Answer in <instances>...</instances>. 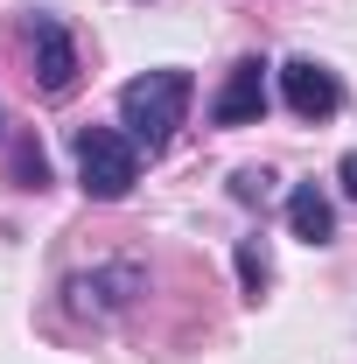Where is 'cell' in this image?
<instances>
[{"mask_svg": "<svg viewBox=\"0 0 357 364\" xmlns=\"http://www.w3.org/2000/svg\"><path fill=\"white\" fill-rule=\"evenodd\" d=\"M267 189H273V176H267V168H238V176H231V196H238V203H260Z\"/></svg>", "mask_w": 357, "mask_h": 364, "instance_id": "10", "label": "cell"}, {"mask_svg": "<svg viewBox=\"0 0 357 364\" xmlns=\"http://www.w3.org/2000/svg\"><path fill=\"white\" fill-rule=\"evenodd\" d=\"M280 98H287V112L294 119H336L343 112V77L329 70V63H315V56H294V63H280Z\"/></svg>", "mask_w": 357, "mask_h": 364, "instance_id": "3", "label": "cell"}, {"mask_svg": "<svg viewBox=\"0 0 357 364\" xmlns=\"http://www.w3.org/2000/svg\"><path fill=\"white\" fill-rule=\"evenodd\" d=\"M140 294V267H105V273H78L70 280V309L78 316H119Z\"/></svg>", "mask_w": 357, "mask_h": 364, "instance_id": "6", "label": "cell"}, {"mask_svg": "<svg viewBox=\"0 0 357 364\" xmlns=\"http://www.w3.org/2000/svg\"><path fill=\"white\" fill-rule=\"evenodd\" d=\"M238 280H245V301H260V294H267L273 267H267V245H260V238H238Z\"/></svg>", "mask_w": 357, "mask_h": 364, "instance_id": "8", "label": "cell"}, {"mask_svg": "<svg viewBox=\"0 0 357 364\" xmlns=\"http://www.w3.org/2000/svg\"><path fill=\"white\" fill-rule=\"evenodd\" d=\"M287 231H294L302 245H329V238H336V210H329V196H322L315 182H302V189L287 196Z\"/></svg>", "mask_w": 357, "mask_h": 364, "instance_id": "7", "label": "cell"}, {"mask_svg": "<svg viewBox=\"0 0 357 364\" xmlns=\"http://www.w3.org/2000/svg\"><path fill=\"white\" fill-rule=\"evenodd\" d=\"M189 98H196L189 70H140V77H127V85H119V127L134 134V147L161 154V147L176 140L182 112H189Z\"/></svg>", "mask_w": 357, "mask_h": 364, "instance_id": "1", "label": "cell"}, {"mask_svg": "<svg viewBox=\"0 0 357 364\" xmlns=\"http://www.w3.org/2000/svg\"><path fill=\"white\" fill-rule=\"evenodd\" d=\"M78 182H85V196H98V203H119L140 182L134 134H119V127H85V134H78Z\"/></svg>", "mask_w": 357, "mask_h": 364, "instance_id": "2", "label": "cell"}, {"mask_svg": "<svg viewBox=\"0 0 357 364\" xmlns=\"http://www.w3.org/2000/svg\"><path fill=\"white\" fill-rule=\"evenodd\" d=\"M28 56H36V85L49 98H63L78 85V43H70V28L56 14H28Z\"/></svg>", "mask_w": 357, "mask_h": 364, "instance_id": "4", "label": "cell"}, {"mask_svg": "<svg viewBox=\"0 0 357 364\" xmlns=\"http://www.w3.org/2000/svg\"><path fill=\"white\" fill-rule=\"evenodd\" d=\"M336 182H343V196H351V203H357V147H351V154H343V168H336Z\"/></svg>", "mask_w": 357, "mask_h": 364, "instance_id": "11", "label": "cell"}, {"mask_svg": "<svg viewBox=\"0 0 357 364\" xmlns=\"http://www.w3.org/2000/svg\"><path fill=\"white\" fill-rule=\"evenodd\" d=\"M0 134H7V127H0Z\"/></svg>", "mask_w": 357, "mask_h": 364, "instance_id": "12", "label": "cell"}, {"mask_svg": "<svg viewBox=\"0 0 357 364\" xmlns=\"http://www.w3.org/2000/svg\"><path fill=\"white\" fill-rule=\"evenodd\" d=\"M7 168H14V189H43V182H49V161H43V147H36V140H14Z\"/></svg>", "mask_w": 357, "mask_h": 364, "instance_id": "9", "label": "cell"}, {"mask_svg": "<svg viewBox=\"0 0 357 364\" xmlns=\"http://www.w3.org/2000/svg\"><path fill=\"white\" fill-rule=\"evenodd\" d=\"M211 119H218V127H260V119H267V63H260V56H238V63H231V77H224L218 98H211Z\"/></svg>", "mask_w": 357, "mask_h": 364, "instance_id": "5", "label": "cell"}]
</instances>
